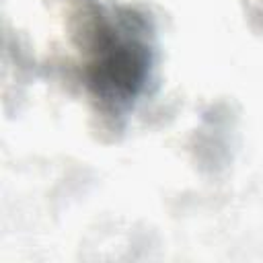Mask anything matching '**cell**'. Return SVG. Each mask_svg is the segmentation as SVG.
Listing matches in <instances>:
<instances>
[{"label":"cell","instance_id":"1","mask_svg":"<svg viewBox=\"0 0 263 263\" xmlns=\"http://www.w3.org/2000/svg\"><path fill=\"white\" fill-rule=\"evenodd\" d=\"M150 72V49L138 33V18H99L92 29L90 60L86 68L92 92L113 105L138 97Z\"/></svg>","mask_w":263,"mask_h":263}]
</instances>
